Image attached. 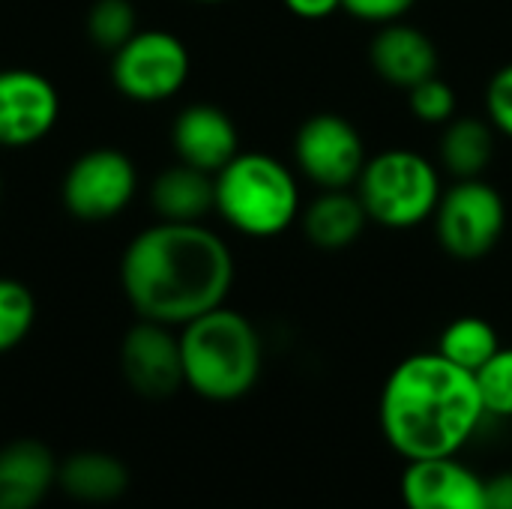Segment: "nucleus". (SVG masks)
<instances>
[{
    "label": "nucleus",
    "mask_w": 512,
    "mask_h": 509,
    "mask_svg": "<svg viewBox=\"0 0 512 509\" xmlns=\"http://www.w3.org/2000/svg\"><path fill=\"white\" fill-rule=\"evenodd\" d=\"M408 108L417 120L444 126L456 117V90L441 75H432L408 90Z\"/></svg>",
    "instance_id": "obj_24"
},
{
    "label": "nucleus",
    "mask_w": 512,
    "mask_h": 509,
    "mask_svg": "<svg viewBox=\"0 0 512 509\" xmlns=\"http://www.w3.org/2000/svg\"><path fill=\"white\" fill-rule=\"evenodd\" d=\"M189 51L168 30H138L114 51L111 81L132 102H162L183 90L189 78Z\"/></svg>",
    "instance_id": "obj_7"
},
{
    "label": "nucleus",
    "mask_w": 512,
    "mask_h": 509,
    "mask_svg": "<svg viewBox=\"0 0 512 509\" xmlns=\"http://www.w3.org/2000/svg\"><path fill=\"white\" fill-rule=\"evenodd\" d=\"M483 420L486 408L474 372L438 351L402 360L384 381L378 402L381 432L408 462L459 456Z\"/></svg>",
    "instance_id": "obj_2"
},
{
    "label": "nucleus",
    "mask_w": 512,
    "mask_h": 509,
    "mask_svg": "<svg viewBox=\"0 0 512 509\" xmlns=\"http://www.w3.org/2000/svg\"><path fill=\"white\" fill-rule=\"evenodd\" d=\"M57 486L81 504H111L129 489V468L99 450H81L57 462Z\"/></svg>",
    "instance_id": "obj_17"
},
{
    "label": "nucleus",
    "mask_w": 512,
    "mask_h": 509,
    "mask_svg": "<svg viewBox=\"0 0 512 509\" xmlns=\"http://www.w3.org/2000/svg\"><path fill=\"white\" fill-rule=\"evenodd\" d=\"M294 162L318 189L357 186L369 156L360 129L342 114H312L294 135Z\"/></svg>",
    "instance_id": "obj_8"
},
{
    "label": "nucleus",
    "mask_w": 512,
    "mask_h": 509,
    "mask_svg": "<svg viewBox=\"0 0 512 509\" xmlns=\"http://www.w3.org/2000/svg\"><path fill=\"white\" fill-rule=\"evenodd\" d=\"M486 509H512V468L486 480Z\"/></svg>",
    "instance_id": "obj_28"
},
{
    "label": "nucleus",
    "mask_w": 512,
    "mask_h": 509,
    "mask_svg": "<svg viewBox=\"0 0 512 509\" xmlns=\"http://www.w3.org/2000/svg\"><path fill=\"white\" fill-rule=\"evenodd\" d=\"M408 509H486V480L456 456L408 462L402 474Z\"/></svg>",
    "instance_id": "obj_12"
},
{
    "label": "nucleus",
    "mask_w": 512,
    "mask_h": 509,
    "mask_svg": "<svg viewBox=\"0 0 512 509\" xmlns=\"http://www.w3.org/2000/svg\"><path fill=\"white\" fill-rule=\"evenodd\" d=\"M57 486L54 453L33 438L0 447V509H36Z\"/></svg>",
    "instance_id": "obj_15"
},
{
    "label": "nucleus",
    "mask_w": 512,
    "mask_h": 509,
    "mask_svg": "<svg viewBox=\"0 0 512 509\" xmlns=\"http://www.w3.org/2000/svg\"><path fill=\"white\" fill-rule=\"evenodd\" d=\"M285 9L303 21H321L342 9V0H282Z\"/></svg>",
    "instance_id": "obj_27"
},
{
    "label": "nucleus",
    "mask_w": 512,
    "mask_h": 509,
    "mask_svg": "<svg viewBox=\"0 0 512 509\" xmlns=\"http://www.w3.org/2000/svg\"><path fill=\"white\" fill-rule=\"evenodd\" d=\"M417 0H342V9L360 21L369 24H390V21H402V15H408L414 9Z\"/></svg>",
    "instance_id": "obj_26"
},
{
    "label": "nucleus",
    "mask_w": 512,
    "mask_h": 509,
    "mask_svg": "<svg viewBox=\"0 0 512 509\" xmlns=\"http://www.w3.org/2000/svg\"><path fill=\"white\" fill-rule=\"evenodd\" d=\"M60 114L54 84L33 69H0V147H27L45 138Z\"/></svg>",
    "instance_id": "obj_11"
},
{
    "label": "nucleus",
    "mask_w": 512,
    "mask_h": 509,
    "mask_svg": "<svg viewBox=\"0 0 512 509\" xmlns=\"http://www.w3.org/2000/svg\"><path fill=\"white\" fill-rule=\"evenodd\" d=\"M183 378L207 402L243 399L261 375V336L255 324L225 306H216L180 333Z\"/></svg>",
    "instance_id": "obj_3"
},
{
    "label": "nucleus",
    "mask_w": 512,
    "mask_h": 509,
    "mask_svg": "<svg viewBox=\"0 0 512 509\" xmlns=\"http://www.w3.org/2000/svg\"><path fill=\"white\" fill-rule=\"evenodd\" d=\"M87 33L99 48L117 51L123 42H129L138 33L132 3L129 0H99V3H93V9L87 15Z\"/></svg>",
    "instance_id": "obj_22"
},
{
    "label": "nucleus",
    "mask_w": 512,
    "mask_h": 509,
    "mask_svg": "<svg viewBox=\"0 0 512 509\" xmlns=\"http://www.w3.org/2000/svg\"><path fill=\"white\" fill-rule=\"evenodd\" d=\"M36 300L27 285L15 279H0V354L21 345L33 327Z\"/></svg>",
    "instance_id": "obj_21"
},
{
    "label": "nucleus",
    "mask_w": 512,
    "mask_h": 509,
    "mask_svg": "<svg viewBox=\"0 0 512 509\" xmlns=\"http://www.w3.org/2000/svg\"><path fill=\"white\" fill-rule=\"evenodd\" d=\"M486 417H512V348H498V354L474 372Z\"/></svg>",
    "instance_id": "obj_23"
},
{
    "label": "nucleus",
    "mask_w": 512,
    "mask_h": 509,
    "mask_svg": "<svg viewBox=\"0 0 512 509\" xmlns=\"http://www.w3.org/2000/svg\"><path fill=\"white\" fill-rule=\"evenodd\" d=\"M120 282L144 321L183 327L225 306L234 285V258L219 234L201 222H159L123 252Z\"/></svg>",
    "instance_id": "obj_1"
},
{
    "label": "nucleus",
    "mask_w": 512,
    "mask_h": 509,
    "mask_svg": "<svg viewBox=\"0 0 512 509\" xmlns=\"http://www.w3.org/2000/svg\"><path fill=\"white\" fill-rule=\"evenodd\" d=\"M369 213L357 192L321 189V195L303 213V234L321 252H342L360 240Z\"/></svg>",
    "instance_id": "obj_16"
},
{
    "label": "nucleus",
    "mask_w": 512,
    "mask_h": 509,
    "mask_svg": "<svg viewBox=\"0 0 512 509\" xmlns=\"http://www.w3.org/2000/svg\"><path fill=\"white\" fill-rule=\"evenodd\" d=\"M138 174L126 153L99 147L78 156L63 177V204L84 222H105L135 198Z\"/></svg>",
    "instance_id": "obj_9"
},
{
    "label": "nucleus",
    "mask_w": 512,
    "mask_h": 509,
    "mask_svg": "<svg viewBox=\"0 0 512 509\" xmlns=\"http://www.w3.org/2000/svg\"><path fill=\"white\" fill-rule=\"evenodd\" d=\"M216 213L246 237H279L300 216L294 171L267 153H237L213 174Z\"/></svg>",
    "instance_id": "obj_4"
},
{
    "label": "nucleus",
    "mask_w": 512,
    "mask_h": 509,
    "mask_svg": "<svg viewBox=\"0 0 512 509\" xmlns=\"http://www.w3.org/2000/svg\"><path fill=\"white\" fill-rule=\"evenodd\" d=\"M486 114L489 123L512 138V63L501 66L486 84Z\"/></svg>",
    "instance_id": "obj_25"
},
{
    "label": "nucleus",
    "mask_w": 512,
    "mask_h": 509,
    "mask_svg": "<svg viewBox=\"0 0 512 509\" xmlns=\"http://www.w3.org/2000/svg\"><path fill=\"white\" fill-rule=\"evenodd\" d=\"M180 162L207 174L222 171L240 153V135L234 120L216 105H189L177 114L171 132Z\"/></svg>",
    "instance_id": "obj_14"
},
{
    "label": "nucleus",
    "mask_w": 512,
    "mask_h": 509,
    "mask_svg": "<svg viewBox=\"0 0 512 509\" xmlns=\"http://www.w3.org/2000/svg\"><path fill=\"white\" fill-rule=\"evenodd\" d=\"M120 369L126 384L138 396L144 399L174 396L186 384L180 336H174L168 324L141 318V324H135L120 345Z\"/></svg>",
    "instance_id": "obj_10"
},
{
    "label": "nucleus",
    "mask_w": 512,
    "mask_h": 509,
    "mask_svg": "<svg viewBox=\"0 0 512 509\" xmlns=\"http://www.w3.org/2000/svg\"><path fill=\"white\" fill-rule=\"evenodd\" d=\"M357 195L369 213V222L393 231H408L435 216L441 201V174L417 150L393 147L369 156Z\"/></svg>",
    "instance_id": "obj_5"
},
{
    "label": "nucleus",
    "mask_w": 512,
    "mask_h": 509,
    "mask_svg": "<svg viewBox=\"0 0 512 509\" xmlns=\"http://www.w3.org/2000/svg\"><path fill=\"white\" fill-rule=\"evenodd\" d=\"M498 348H501V339H498L495 327L477 315H462V318L450 321L438 339V354L465 372L483 369L498 354Z\"/></svg>",
    "instance_id": "obj_20"
},
{
    "label": "nucleus",
    "mask_w": 512,
    "mask_h": 509,
    "mask_svg": "<svg viewBox=\"0 0 512 509\" xmlns=\"http://www.w3.org/2000/svg\"><path fill=\"white\" fill-rule=\"evenodd\" d=\"M198 3H222V0H198Z\"/></svg>",
    "instance_id": "obj_29"
},
{
    "label": "nucleus",
    "mask_w": 512,
    "mask_h": 509,
    "mask_svg": "<svg viewBox=\"0 0 512 509\" xmlns=\"http://www.w3.org/2000/svg\"><path fill=\"white\" fill-rule=\"evenodd\" d=\"M150 204L165 222H201L210 210H216L213 174L186 162L171 165L153 180Z\"/></svg>",
    "instance_id": "obj_18"
},
{
    "label": "nucleus",
    "mask_w": 512,
    "mask_h": 509,
    "mask_svg": "<svg viewBox=\"0 0 512 509\" xmlns=\"http://www.w3.org/2000/svg\"><path fill=\"white\" fill-rule=\"evenodd\" d=\"M438 156L456 180L483 177L495 159V126L483 117H453L444 123Z\"/></svg>",
    "instance_id": "obj_19"
},
{
    "label": "nucleus",
    "mask_w": 512,
    "mask_h": 509,
    "mask_svg": "<svg viewBox=\"0 0 512 509\" xmlns=\"http://www.w3.org/2000/svg\"><path fill=\"white\" fill-rule=\"evenodd\" d=\"M435 234L447 255L477 261L489 255L507 228V204L501 192L483 177L456 180L438 201Z\"/></svg>",
    "instance_id": "obj_6"
},
{
    "label": "nucleus",
    "mask_w": 512,
    "mask_h": 509,
    "mask_svg": "<svg viewBox=\"0 0 512 509\" xmlns=\"http://www.w3.org/2000/svg\"><path fill=\"white\" fill-rule=\"evenodd\" d=\"M369 63L381 81L411 90L420 81L438 75V45L429 33L414 24L390 21L381 24L369 42Z\"/></svg>",
    "instance_id": "obj_13"
}]
</instances>
